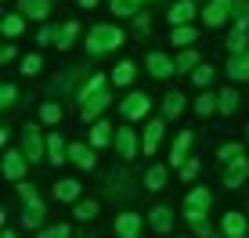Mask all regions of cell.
I'll return each instance as SVG.
<instances>
[{
  "instance_id": "obj_1",
  "label": "cell",
  "mask_w": 249,
  "mask_h": 238,
  "mask_svg": "<svg viewBox=\"0 0 249 238\" xmlns=\"http://www.w3.org/2000/svg\"><path fill=\"white\" fill-rule=\"evenodd\" d=\"M123 44V29L119 25H94L90 29V40H87V51L90 54H108Z\"/></svg>"
},
{
  "instance_id": "obj_2",
  "label": "cell",
  "mask_w": 249,
  "mask_h": 238,
  "mask_svg": "<svg viewBox=\"0 0 249 238\" xmlns=\"http://www.w3.org/2000/svg\"><path fill=\"white\" fill-rule=\"evenodd\" d=\"M210 206H213V195L206 191V188H195V191L184 199V220L192 224L195 217H206V213H210Z\"/></svg>"
},
{
  "instance_id": "obj_3",
  "label": "cell",
  "mask_w": 249,
  "mask_h": 238,
  "mask_svg": "<svg viewBox=\"0 0 249 238\" xmlns=\"http://www.w3.org/2000/svg\"><path fill=\"white\" fill-rule=\"evenodd\" d=\"M80 101H83V119H98L108 108L112 98H108L105 90H90V94H80Z\"/></svg>"
},
{
  "instance_id": "obj_4",
  "label": "cell",
  "mask_w": 249,
  "mask_h": 238,
  "mask_svg": "<svg viewBox=\"0 0 249 238\" xmlns=\"http://www.w3.org/2000/svg\"><path fill=\"white\" fill-rule=\"evenodd\" d=\"M25 166H29V155H25V152H7L4 155V177L7 181H22Z\"/></svg>"
},
{
  "instance_id": "obj_5",
  "label": "cell",
  "mask_w": 249,
  "mask_h": 238,
  "mask_svg": "<svg viewBox=\"0 0 249 238\" xmlns=\"http://www.w3.org/2000/svg\"><path fill=\"white\" fill-rule=\"evenodd\" d=\"M148 94H130L126 101H119V112H123L126 119H141V116H148Z\"/></svg>"
},
{
  "instance_id": "obj_6",
  "label": "cell",
  "mask_w": 249,
  "mask_h": 238,
  "mask_svg": "<svg viewBox=\"0 0 249 238\" xmlns=\"http://www.w3.org/2000/svg\"><path fill=\"white\" fill-rule=\"evenodd\" d=\"M231 11H235V0H210V7L202 11V18H206V25H220Z\"/></svg>"
},
{
  "instance_id": "obj_7",
  "label": "cell",
  "mask_w": 249,
  "mask_h": 238,
  "mask_svg": "<svg viewBox=\"0 0 249 238\" xmlns=\"http://www.w3.org/2000/svg\"><path fill=\"white\" fill-rule=\"evenodd\" d=\"M246 177H249V163H246L242 155H238V159H231V163H228V173H224V184H228L231 191H235V188H242V181H246Z\"/></svg>"
},
{
  "instance_id": "obj_8",
  "label": "cell",
  "mask_w": 249,
  "mask_h": 238,
  "mask_svg": "<svg viewBox=\"0 0 249 238\" xmlns=\"http://www.w3.org/2000/svg\"><path fill=\"white\" fill-rule=\"evenodd\" d=\"M148 72L156 76V80H166V76H174V72H177V65L170 62L166 54H159V51H152V54H148Z\"/></svg>"
},
{
  "instance_id": "obj_9",
  "label": "cell",
  "mask_w": 249,
  "mask_h": 238,
  "mask_svg": "<svg viewBox=\"0 0 249 238\" xmlns=\"http://www.w3.org/2000/svg\"><path fill=\"white\" fill-rule=\"evenodd\" d=\"M141 224H144V220L137 217V213H119L116 235H119V238H137V235H141Z\"/></svg>"
},
{
  "instance_id": "obj_10",
  "label": "cell",
  "mask_w": 249,
  "mask_h": 238,
  "mask_svg": "<svg viewBox=\"0 0 249 238\" xmlns=\"http://www.w3.org/2000/svg\"><path fill=\"white\" fill-rule=\"evenodd\" d=\"M44 148H47V141H40V130H25V137H22V152L29 155V163H36L40 155H44Z\"/></svg>"
},
{
  "instance_id": "obj_11",
  "label": "cell",
  "mask_w": 249,
  "mask_h": 238,
  "mask_svg": "<svg viewBox=\"0 0 249 238\" xmlns=\"http://www.w3.org/2000/svg\"><path fill=\"white\" fill-rule=\"evenodd\" d=\"M47 163H54V166L69 163V144L62 141V134H51L47 137Z\"/></svg>"
},
{
  "instance_id": "obj_12",
  "label": "cell",
  "mask_w": 249,
  "mask_h": 238,
  "mask_svg": "<svg viewBox=\"0 0 249 238\" xmlns=\"http://www.w3.org/2000/svg\"><path fill=\"white\" fill-rule=\"evenodd\" d=\"M188 144H192V130H181V134H177V141H174V148H170V166H184Z\"/></svg>"
},
{
  "instance_id": "obj_13",
  "label": "cell",
  "mask_w": 249,
  "mask_h": 238,
  "mask_svg": "<svg viewBox=\"0 0 249 238\" xmlns=\"http://www.w3.org/2000/svg\"><path fill=\"white\" fill-rule=\"evenodd\" d=\"M44 217H47V209H44V202H40V199L25 202V213H22V227H40V224H44Z\"/></svg>"
},
{
  "instance_id": "obj_14",
  "label": "cell",
  "mask_w": 249,
  "mask_h": 238,
  "mask_svg": "<svg viewBox=\"0 0 249 238\" xmlns=\"http://www.w3.org/2000/svg\"><path fill=\"white\" fill-rule=\"evenodd\" d=\"M220 227H224V235L228 238H246V217L242 213H224V220H220Z\"/></svg>"
},
{
  "instance_id": "obj_15",
  "label": "cell",
  "mask_w": 249,
  "mask_h": 238,
  "mask_svg": "<svg viewBox=\"0 0 249 238\" xmlns=\"http://www.w3.org/2000/svg\"><path fill=\"white\" fill-rule=\"evenodd\" d=\"M116 148H119V155H123V159H134V155H137V137H134V130L119 126V134H116Z\"/></svg>"
},
{
  "instance_id": "obj_16",
  "label": "cell",
  "mask_w": 249,
  "mask_h": 238,
  "mask_svg": "<svg viewBox=\"0 0 249 238\" xmlns=\"http://www.w3.org/2000/svg\"><path fill=\"white\" fill-rule=\"evenodd\" d=\"M228 76H231V80H249V51H238V54H231Z\"/></svg>"
},
{
  "instance_id": "obj_17",
  "label": "cell",
  "mask_w": 249,
  "mask_h": 238,
  "mask_svg": "<svg viewBox=\"0 0 249 238\" xmlns=\"http://www.w3.org/2000/svg\"><path fill=\"white\" fill-rule=\"evenodd\" d=\"M69 163H76L80 170H94V152L87 144H69Z\"/></svg>"
},
{
  "instance_id": "obj_18",
  "label": "cell",
  "mask_w": 249,
  "mask_h": 238,
  "mask_svg": "<svg viewBox=\"0 0 249 238\" xmlns=\"http://www.w3.org/2000/svg\"><path fill=\"white\" fill-rule=\"evenodd\" d=\"M192 18H195V4L192 0H177V4L170 7V22L174 25H188Z\"/></svg>"
},
{
  "instance_id": "obj_19",
  "label": "cell",
  "mask_w": 249,
  "mask_h": 238,
  "mask_svg": "<svg viewBox=\"0 0 249 238\" xmlns=\"http://www.w3.org/2000/svg\"><path fill=\"white\" fill-rule=\"evenodd\" d=\"M148 224L156 227V231H170V227H174V209L170 206H156L148 213Z\"/></svg>"
},
{
  "instance_id": "obj_20",
  "label": "cell",
  "mask_w": 249,
  "mask_h": 238,
  "mask_svg": "<svg viewBox=\"0 0 249 238\" xmlns=\"http://www.w3.org/2000/svg\"><path fill=\"white\" fill-rule=\"evenodd\" d=\"M159 137H162V119L148 123V130H144V141H141L144 155H156V148H159Z\"/></svg>"
},
{
  "instance_id": "obj_21",
  "label": "cell",
  "mask_w": 249,
  "mask_h": 238,
  "mask_svg": "<svg viewBox=\"0 0 249 238\" xmlns=\"http://www.w3.org/2000/svg\"><path fill=\"white\" fill-rule=\"evenodd\" d=\"M18 7L29 18H47L51 15V0H18Z\"/></svg>"
},
{
  "instance_id": "obj_22",
  "label": "cell",
  "mask_w": 249,
  "mask_h": 238,
  "mask_svg": "<svg viewBox=\"0 0 249 238\" xmlns=\"http://www.w3.org/2000/svg\"><path fill=\"white\" fill-rule=\"evenodd\" d=\"M54 199L58 202H76L80 199V181H58L54 184Z\"/></svg>"
},
{
  "instance_id": "obj_23",
  "label": "cell",
  "mask_w": 249,
  "mask_h": 238,
  "mask_svg": "<svg viewBox=\"0 0 249 238\" xmlns=\"http://www.w3.org/2000/svg\"><path fill=\"white\" fill-rule=\"evenodd\" d=\"M108 141H112V126H108L105 119H98V123L90 126V144L101 148V144H108Z\"/></svg>"
},
{
  "instance_id": "obj_24",
  "label": "cell",
  "mask_w": 249,
  "mask_h": 238,
  "mask_svg": "<svg viewBox=\"0 0 249 238\" xmlns=\"http://www.w3.org/2000/svg\"><path fill=\"white\" fill-rule=\"evenodd\" d=\"M181 112H184V94H166V101H162V116L177 119Z\"/></svg>"
},
{
  "instance_id": "obj_25",
  "label": "cell",
  "mask_w": 249,
  "mask_h": 238,
  "mask_svg": "<svg viewBox=\"0 0 249 238\" xmlns=\"http://www.w3.org/2000/svg\"><path fill=\"white\" fill-rule=\"evenodd\" d=\"M195 36H199V33H195L192 25H174V36H170V44L188 47V44H195Z\"/></svg>"
},
{
  "instance_id": "obj_26",
  "label": "cell",
  "mask_w": 249,
  "mask_h": 238,
  "mask_svg": "<svg viewBox=\"0 0 249 238\" xmlns=\"http://www.w3.org/2000/svg\"><path fill=\"white\" fill-rule=\"evenodd\" d=\"M130 80H134V65L130 62H119L112 69V83H116V87H130Z\"/></svg>"
},
{
  "instance_id": "obj_27",
  "label": "cell",
  "mask_w": 249,
  "mask_h": 238,
  "mask_svg": "<svg viewBox=\"0 0 249 238\" xmlns=\"http://www.w3.org/2000/svg\"><path fill=\"white\" fill-rule=\"evenodd\" d=\"M144 184H148V191H159L162 184H166V170H162V166H148V173H144Z\"/></svg>"
},
{
  "instance_id": "obj_28",
  "label": "cell",
  "mask_w": 249,
  "mask_h": 238,
  "mask_svg": "<svg viewBox=\"0 0 249 238\" xmlns=\"http://www.w3.org/2000/svg\"><path fill=\"white\" fill-rule=\"evenodd\" d=\"M217 105H220V112H224V116H231V112L238 108V94H235V90H220V94H217Z\"/></svg>"
},
{
  "instance_id": "obj_29",
  "label": "cell",
  "mask_w": 249,
  "mask_h": 238,
  "mask_svg": "<svg viewBox=\"0 0 249 238\" xmlns=\"http://www.w3.org/2000/svg\"><path fill=\"white\" fill-rule=\"evenodd\" d=\"M228 47H231V54L246 51V25H242V22H238V25H235V33L228 36Z\"/></svg>"
},
{
  "instance_id": "obj_30",
  "label": "cell",
  "mask_w": 249,
  "mask_h": 238,
  "mask_svg": "<svg viewBox=\"0 0 249 238\" xmlns=\"http://www.w3.org/2000/svg\"><path fill=\"white\" fill-rule=\"evenodd\" d=\"M195 112H199V116H213V112H220V105H217L213 94H202L199 101H195Z\"/></svg>"
},
{
  "instance_id": "obj_31",
  "label": "cell",
  "mask_w": 249,
  "mask_h": 238,
  "mask_svg": "<svg viewBox=\"0 0 249 238\" xmlns=\"http://www.w3.org/2000/svg\"><path fill=\"white\" fill-rule=\"evenodd\" d=\"M72 36H76V22H65L62 29H58V36H54V40H58V47L65 51L69 44H72Z\"/></svg>"
},
{
  "instance_id": "obj_32",
  "label": "cell",
  "mask_w": 249,
  "mask_h": 238,
  "mask_svg": "<svg viewBox=\"0 0 249 238\" xmlns=\"http://www.w3.org/2000/svg\"><path fill=\"white\" fill-rule=\"evenodd\" d=\"M40 69H44V58H40V54H29V58H22V72H25V76H36Z\"/></svg>"
},
{
  "instance_id": "obj_33",
  "label": "cell",
  "mask_w": 249,
  "mask_h": 238,
  "mask_svg": "<svg viewBox=\"0 0 249 238\" xmlns=\"http://www.w3.org/2000/svg\"><path fill=\"white\" fill-rule=\"evenodd\" d=\"M22 15H7V18H4V36H18V33H22Z\"/></svg>"
},
{
  "instance_id": "obj_34",
  "label": "cell",
  "mask_w": 249,
  "mask_h": 238,
  "mask_svg": "<svg viewBox=\"0 0 249 238\" xmlns=\"http://www.w3.org/2000/svg\"><path fill=\"white\" fill-rule=\"evenodd\" d=\"M40 119H44V123H58V119H62V108H58L54 101H44V108H40Z\"/></svg>"
},
{
  "instance_id": "obj_35",
  "label": "cell",
  "mask_w": 249,
  "mask_h": 238,
  "mask_svg": "<svg viewBox=\"0 0 249 238\" xmlns=\"http://www.w3.org/2000/svg\"><path fill=\"white\" fill-rule=\"evenodd\" d=\"M210 80H213V69H210V65H195V72H192V83H195V87H206Z\"/></svg>"
},
{
  "instance_id": "obj_36",
  "label": "cell",
  "mask_w": 249,
  "mask_h": 238,
  "mask_svg": "<svg viewBox=\"0 0 249 238\" xmlns=\"http://www.w3.org/2000/svg\"><path fill=\"white\" fill-rule=\"evenodd\" d=\"M94 213H98V202H87V199L76 202V220H90Z\"/></svg>"
},
{
  "instance_id": "obj_37",
  "label": "cell",
  "mask_w": 249,
  "mask_h": 238,
  "mask_svg": "<svg viewBox=\"0 0 249 238\" xmlns=\"http://www.w3.org/2000/svg\"><path fill=\"white\" fill-rule=\"evenodd\" d=\"M134 7H137V0H112V15H134Z\"/></svg>"
},
{
  "instance_id": "obj_38",
  "label": "cell",
  "mask_w": 249,
  "mask_h": 238,
  "mask_svg": "<svg viewBox=\"0 0 249 238\" xmlns=\"http://www.w3.org/2000/svg\"><path fill=\"white\" fill-rule=\"evenodd\" d=\"M220 159H224V163H231V159H238L242 155V144H220V152H217Z\"/></svg>"
},
{
  "instance_id": "obj_39",
  "label": "cell",
  "mask_w": 249,
  "mask_h": 238,
  "mask_svg": "<svg viewBox=\"0 0 249 238\" xmlns=\"http://www.w3.org/2000/svg\"><path fill=\"white\" fill-rule=\"evenodd\" d=\"M36 238H69V224H54V227H47V231H40Z\"/></svg>"
},
{
  "instance_id": "obj_40",
  "label": "cell",
  "mask_w": 249,
  "mask_h": 238,
  "mask_svg": "<svg viewBox=\"0 0 249 238\" xmlns=\"http://www.w3.org/2000/svg\"><path fill=\"white\" fill-rule=\"evenodd\" d=\"M192 65H199V58H195V51H184L181 58H177V72H184V69H192Z\"/></svg>"
},
{
  "instance_id": "obj_41",
  "label": "cell",
  "mask_w": 249,
  "mask_h": 238,
  "mask_svg": "<svg viewBox=\"0 0 249 238\" xmlns=\"http://www.w3.org/2000/svg\"><path fill=\"white\" fill-rule=\"evenodd\" d=\"M235 15L242 25H249V0H235Z\"/></svg>"
},
{
  "instance_id": "obj_42",
  "label": "cell",
  "mask_w": 249,
  "mask_h": 238,
  "mask_svg": "<svg viewBox=\"0 0 249 238\" xmlns=\"http://www.w3.org/2000/svg\"><path fill=\"white\" fill-rule=\"evenodd\" d=\"M15 94H18V90H15L11 83H4V87H0V105H15Z\"/></svg>"
},
{
  "instance_id": "obj_43",
  "label": "cell",
  "mask_w": 249,
  "mask_h": 238,
  "mask_svg": "<svg viewBox=\"0 0 249 238\" xmlns=\"http://www.w3.org/2000/svg\"><path fill=\"white\" fill-rule=\"evenodd\" d=\"M195 173H199V159H188V163L181 166V177H184V181H192Z\"/></svg>"
},
{
  "instance_id": "obj_44",
  "label": "cell",
  "mask_w": 249,
  "mask_h": 238,
  "mask_svg": "<svg viewBox=\"0 0 249 238\" xmlns=\"http://www.w3.org/2000/svg\"><path fill=\"white\" fill-rule=\"evenodd\" d=\"M192 227H195L199 235H206V238L213 235V227H210V220H206V217H195V220H192Z\"/></svg>"
},
{
  "instance_id": "obj_45",
  "label": "cell",
  "mask_w": 249,
  "mask_h": 238,
  "mask_svg": "<svg viewBox=\"0 0 249 238\" xmlns=\"http://www.w3.org/2000/svg\"><path fill=\"white\" fill-rule=\"evenodd\" d=\"M18 195H22V202H33V199H40L33 184H18Z\"/></svg>"
},
{
  "instance_id": "obj_46",
  "label": "cell",
  "mask_w": 249,
  "mask_h": 238,
  "mask_svg": "<svg viewBox=\"0 0 249 238\" xmlns=\"http://www.w3.org/2000/svg\"><path fill=\"white\" fill-rule=\"evenodd\" d=\"M11 58H15V47H11V44H7L4 51H0V62H11Z\"/></svg>"
},
{
  "instance_id": "obj_47",
  "label": "cell",
  "mask_w": 249,
  "mask_h": 238,
  "mask_svg": "<svg viewBox=\"0 0 249 238\" xmlns=\"http://www.w3.org/2000/svg\"><path fill=\"white\" fill-rule=\"evenodd\" d=\"M80 4H83V7H94V4H98V0H80Z\"/></svg>"
},
{
  "instance_id": "obj_48",
  "label": "cell",
  "mask_w": 249,
  "mask_h": 238,
  "mask_svg": "<svg viewBox=\"0 0 249 238\" xmlns=\"http://www.w3.org/2000/svg\"><path fill=\"white\" fill-rule=\"evenodd\" d=\"M4 238H15V231H4Z\"/></svg>"
},
{
  "instance_id": "obj_49",
  "label": "cell",
  "mask_w": 249,
  "mask_h": 238,
  "mask_svg": "<svg viewBox=\"0 0 249 238\" xmlns=\"http://www.w3.org/2000/svg\"><path fill=\"white\" fill-rule=\"evenodd\" d=\"M246 141H249V134H246Z\"/></svg>"
},
{
  "instance_id": "obj_50",
  "label": "cell",
  "mask_w": 249,
  "mask_h": 238,
  "mask_svg": "<svg viewBox=\"0 0 249 238\" xmlns=\"http://www.w3.org/2000/svg\"><path fill=\"white\" fill-rule=\"evenodd\" d=\"M137 4H141V0H137Z\"/></svg>"
}]
</instances>
